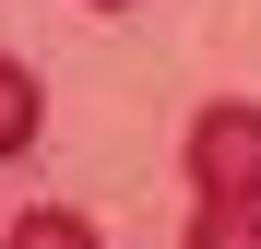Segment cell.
Wrapping results in <instances>:
<instances>
[{
	"instance_id": "cell-1",
	"label": "cell",
	"mask_w": 261,
	"mask_h": 249,
	"mask_svg": "<svg viewBox=\"0 0 261 249\" xmlns=\"http://www.w3.org/2000/svg\"><path fill=\"white\" fill-rule=\"evenodd\" d=\"M190 249H261V107L190 119Z\"/></svg>"
},
{
	"instance_id": "cell-2",
	"label": "cell",
	"mask_w": 261,
	"mask_h": 249,
	"mask_svg": "<svg viewBox=\"0 0 261 249\" xmlns=\"http://www.w3.org/2000/svg\"><path fill=\"white\" fill-rule=\"evenodd\" d=\"M36 119H48V107H36V71H24V60H0V154H24V143H36Z\"/></svg>"
},
{
	"instance_id": "cell-3",
	"label": "cell",
	"mask_w": 261,
	"mask_h": 249,
	"mask_svg": "<svg viewBox=\"0 0 261 249\" xmlns=\"http://www.w3.org/2000/svg\"><path fill=\"white\" fill-rule=\"evenodd\" d=\"M83 12H130V0H83Z\"/></svg>"
}]
</instances>
